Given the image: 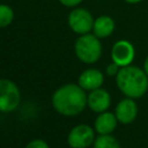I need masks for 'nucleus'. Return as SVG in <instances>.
<instances>
[{
    "label": "nucleus",
    "instance_id": "19",
    "mask_svg": "<svg viewBox=\"0 0 148 148\" xmlns=\"http://www.w3.org/2000/svg\"><path fill=\"white\" fill-rule=\"evenodd\" d=\"M124 1L127 2V3H138V2H140L142 0H124Z\"/></svg>",
    "mask_w": 148,
    "mask_h": 148
},
{
    "label": "nucleus",
    "instance_id": "18",
    "mask_svg": "<svg viewBox=\"0 0 148 148\" xmlns=\"http://www.w3.org/2000/svg\"><path fill=\"white\" fill-rule=\"evenodd\" d=\"M143 71H145L146 74L148 75V57H147L146 60H145V64H143Z\"/></svg>",
    "mask_w": 148,
    "mask_h": 148
},
{
    "label": "nucleus",
    "instance_id": "17",
    "mask_svg": "<svg viewBox=\"0 0 148 148\" xmlns=\"http://www.w3.org/2000/svg\"><path fill=\"white\" fill-rule=\"evenodd\" d=\"M83 0H59V2L61 5H64L65 7H76L77 5H80Z\"/></svg>",
    "mask_w": 148,
    "mask_h": 148
},
{
    "label": "nucleus",
    "instance_id": "5",
    "mask_svg": "<svg viewBox=\"0 0 148 148\" xmlns=\"http://www.w3.org/2000/svg\"><path fill=\"white\" fill-rule=\"evenodd\" d=\"M94 17L89 10L84 8H74L68 15L69 28L79 35H84L90 32L94 27Z\"/></svg>",
    "mask_w": 148,
    "mask_h": 148
},
{
    "label": "nucleus",
    "instance_id": "8",
    "mask_svg": "<svg viewBox=\"0 0 148 148\" xmlns=\"http://www.w3.org/2000/svg\"><path fill=\"white\" fill-rule=\"evenodd\" d=\"M110 102H111V98H110L109 92L101 88L91 90V92L87 97L88 106L92 111L98 112V113L106 111V109L110 106Z\"/></svg>",
    "mask_w": 148,
    "mask_h": 148
},
{
    "label": "nucleus",
    "instance_id": "2",
    "mask_svg": "<svg viewBox=\"0 0 148 148\" xmlns=\"http://www.w3.org/2000/svg\"><path fill=\"white\" fill-rule=\"evenodd\" d=\"M119 90L130 98H139L148 89V75L136 66H124L116 75Z\"/></svg>",
    "mask_w": 148,
    "mask_h": 148
},
{
    "label": "nucleus",
    "instance_id": "12",
    "mask_svg": "<svg viewBox=\"0 0 148 148\" xmlns=\"http://www.w3.org/2000/svg\"><path fill=\"white\" fill-rule=\"evenodd\" d=\"M113 30H114V21L108 15L98 16L94 21L92 31H94V35L97 36L98 38L109 37L113 32Z\"/></svg>",
    "mask_w": 148,
    "mask_h": 148
},
{
    "label": "nucleus",
    "instance_id": "4",
    "mask_svg": "<svg viewBox=\"0 0 148 148\" xmlns=\"http://www.w3.org/2000/svg\"><path fill=\"white\" fill-rule=\"evenodd\" d=\"M20 91L16 84L9 80H0V111L12 112L20 104Z\"/></svg>",
    "mask_w": 148,
    "mask_h": 148
},
{
    "label": "nucleus",
    "instance_id": "15",
    "mask_svg": "<svg viewBox=\"0 0 148 148\" xmlns=\"http://www.w3.org/2000/svg\"><path fill=\"white\" fill-rule=\"evenodd\" d=\"M25 148H49V145L43 140H32L25 146Z\"/></svg>",
    "mask_w": 148,
    "mask_h": 148
},
{
    "label": "nucleus",
    "instance_id": "1",
    "mask_svg": "<svg viewBox=\"0 0 148 148\" xmlns=\"http://www.w3.org/2000/svg\"><path fill=\"white\" fill-rule=\"evenodd\" d=\"M87 96L83 88L73 83L62 86L52 96V105L64 116H76L83 111Z\"/></svg>",
    "mask_w": 148,
    "mask_h": 148
},
{
    "label": "nucleus",
    "instance_id": "6",
    "mask_svg": "<svg viewBox=\"0 0 148 148\" xmlns=\"http://www.w3.org/2000/svg\"><path fill=\"white\" fill-rule=\"evenodd\" d=\"M95 139L94 131L88 125H77L73 127L68 134V145L72 148H87Z\"/></svg>",
    "mask_w": 148,
    "mask_h": 148
},
{
    "label": "nucleus",
    "instance_id": "10",
    "mask_svg": "<svg viewBox=\"0 0 148 148\" xmlns=\"http://www.w3.org/2000/svg\"><path fill=\"white\" fill-rule=\"evenodd\" d=\"M103 74L95 68L86 69L79 76V86L86 90H94L102 86L103 83Z\"/></svg>",
    "mask_w": 148,
    "mask_h": 148
},
{
    "label": "nucleus",
    "instance_id": "7",
    "mask_svg": "<svg viewBox=\"0 0 148 148\" xmlns=\"http://www.w3.org/2000/svg\"><path fill=\"white\" fill-rule=\"evenodd\" d=\"M135 56L134 46L128 40H118L113 44L111 50V58L112 61L116 62L119 67L128 66Z\"/></svg>",
    "mask_w": 148,
    "mask_h": 148
},
{
    "label": "nucleus",
    "instance_id": "3",
    "mask_svg": "<svg viewBox=\"0 0 148 148\" xmlns=\"http://www.w3.org/2000/svg\"><path fill=\"white\" fill-rule=\"evenodd\" d=\"M76 57L86 64L96 62L102 54V44L97 36L91 34L81 35L74 45Z\"/></svg>",
    "mask_w": 148,
    "mask_h": 148
},
{
    "label": "nucleus",
    "instance_id": "9",
    "mask_svg": "<svg viewBox=\"0 0 148 148\" xmlns=\"http://www.w3.org/2000/svg\"><path fill=\"white\" fill-rule=\"evenodd\" d=\"M138 114L136 103L132 98L120 101L116 106V117L121 124H131Z\"/></svg>",
    "mask_w": 148,
    "mask_h": 148
},
{
    "label": "nucleus",
    "instance_id": "11",
    "mask_svg": "<svg viewBox=\"0 0 148 148\" xmlns=\"http://www.w3.org/2000/svg\"><path fill=\"white\" fill-rule=\"evenodd\" d=\"M117 117L111 112H102L95 120V130L99 134H110L117 126Z\"/></svg>",
    "mask_w": 148,
    "mask_h": 148
},
{
    "label": "nucleus",
    "instance_id": "13",
    "mask_svg": "<svg viewBox=\"0 0 148 148\" xmlns=\"http://www.w3.org/2000/svg\"><path fill=\"white\" fill-rule=\"evenodd\" d=\"M94 148H120L119 142L109 134H101L94 141Z\"/></svg>",
    "mask_w": 148,
    "mask_h": 148
},
{
    "label": "nucleus",
    "instance_id": "14",
    "mask_svg": "<svg viewBox=\"0 0 148 148\" xmlns=\"http://www.w3.org/2000/svg\"><path fill=\"white\" fill-rule=\"evenodd\" d=\"M14 12L13 9L5 3H0V28H5L13 22Z\"/></svg>",
    "mask_w": 148,
    "mask_h": 148
},
{
    "label": "nucleus",
    "instance_id": "16",
    "mask_svg": "<svg viewBox=\"0 0 148 148\" xmlns=\"http://www.w3.org/2000/svg\"><path fill=\"white\" fill-rule=\"evenodd\" d=\"M118 67H119V66H118L116 62L110 64V65L106 67V74L110 75V76H112V75H117V73L119 72V68H118Z\"/></svg>",
    "mask_w": 148,
    "mask_h": 148
}]
</instances>
